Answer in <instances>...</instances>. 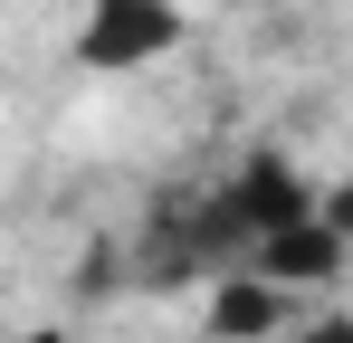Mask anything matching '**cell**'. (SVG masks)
<instances>
[{"label": "cell", "instance_id": "5b68a950", "mask_svg": "<svg viewBox=\"0 0 353 343\" xmlns=\"http://www.w3.org/2000/svg\"><path fill=\"white\" fill-rule=\"evenodd\" d=\"M325 229H344V238H353V181H344V191H325Z\"/></svg>", "mask_w": 353, "mask_h": 343}, {"label": "cell", "instance_id": "3957f363", "mask_svg": "<svg viewBox=\"0 0 353 343\" xmlns=\"http://www.w3.org/2000/svg\"><path fill=\"white\" fill-rule=\"evenodd\" d=\"M277 324H287V286L220 277V295H210V334H220V343H258V334H277Z\"/></svg>", "mask_w": 353, "mask_h": 343}, {"label": "cell", "instance_id": "8992f818", "mask_svg": "<svg viewBox=\"0 0 353 343\" xmlns=\"http://www.w3.org/2000/svg\"><path fill=\"white\" fill-rule=\"evenodd\" d=\"M10 343H77V334H58V324H29V334H10Z\"/></svg>", "mask_w": 353, "mask_h": 343}, {"label": "cell", "instance_id": "7a4b0ae2", "mask_svg": "<svg viewBox=\"0 0 353 343\" xmlns=\"http://www.w3.org/2000/svg\"><path fill=\"white\" fill-rule=\"evenodd\" d=\"M344 248H353V238L325 229V210H315L305 229H277V238L248 258V277H268V286H334V277H344Z\"/></svg>", "mask_w": 353, "mask_h": 343}, {"label": "cell", "instance_id": "6da1fadb", "mask_svg": "<svg viewBox=\"0 0 353 343\" xmlns=\"http://www.w3.org/2000/svg\"><path fill=\"white\" fill-rule=\"evenodd\" d=\"M181 39V10L172 0H96L86 29H77V57L86 67H143Z\"/></svg>", "mask_w": 353, "mask_h": 343}, {"label": "cell", "instance_id": "277c9868", "mask_svg": "<svg viewBox=\"0 0 353 343\" xmlns=\"http://www.w3.org/2000/svg\"><path fill=\"white\" fill-rule=\"evenodd\" d=\"M296 343H353V315H315V324H305Z\"/></svg>", "mask_w": 353, "mask_h": 343}]
</instances>
